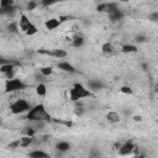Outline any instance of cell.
I'll use <instances>...</instances> for the list:
<instances>
[{
  "label": "cell",
  "instance_id": "obj_1",
  "mask_svg": "<svg viewBox=\"0 0 158 158\" xmlns=\"http://www.w3.org/2000/svg\"><path fill=\"white\" fill-rule=\"evenodd\" d=\"M68 96H69L70 101L77 102V101H80L83 99L93 96V91L88 86L83 85L81 83H74L73 86L68 90Z\"/></svg>",
  "mask_w": 158,
  "mask_h": 158
},
{
  "label": "cell",
  "instance_id": "obj_2",
  "mask_svg": "<svg viewBox=\"0 0 158 158\" xmlns=\"http://www.w3.org/2000/svg\"><path fill=\"white\" fill-rule=\"evenodd\" d=\"M26 118L32 122H44L51 120V115L47 112L43 104H36L31 107V110L27 112Z\"/></svg>",
  "mask_w": 158,
  "mask_h": 158
},
{
  "label": "cell",
  "instance_id": "obj_3",
  "mask_svg": "<svg viewBox=\"0 0 158 158\" xmlns=\"http://www.w3.org/2000/svg\"><path fill=\"white\" fill-rule=\"evenodd\" d=\"M32 105L30 104L28 100L23 99V98H17L15 100H12L9 105V110L12 115H22V114H27L31 110Z\"/></svg>",
  "mask_w": 158,
  "mask_h": 158
},
{
  "label": "cell",
  "instance_id": "obj_4",
  "mask_svg": "<svg viewBox=\"0 0 158 158\" xmlns=\"http://www.w3.org/2000/svg\"><path fill=\"white\" fill-rule=\"evenodd\" d=\"M23 89H26V84L16 77H14L11 79H6V81H5V91L6 93H17Z\"/></svg>",
  "mask_w": 158,
  "mask_h": 158
},
{
  "label": "cell",
  "instance_id": "obj_5",
  "mask_svg": "<svg viewBox=\"0 0 158 158\" xmlns=\"http://www.w3.org/2000/svg\"><path fill=\"white\" fill-rule=\"evenodd\" d=\"M136 148V144L132 141H126L125 143H122L118 148V154L121 156H128V154H133V151Z\"/></svg>",
  "mask_w": 158,
  "mask_h": 158
},
{
  "label": "cell",
  "instance_id": "obj_6",
  "mask_svg": "<svg viewBox=\"0 0 158 158\" xmlns=\"http://www.w3.org/2000/svg\"><path fill=\"white\" fill-rule=\"evenodd\" d=\"M62 20H60V17H49V19H47L46 21H44V27H46V30H48V31H54V30H57L60 25H62Z\"/></svg>",
  "mask_w": 158,
  "mask_h": 158
},
{
  "label": "cell",
  "instance_id": "obj_7",
  "mask_svg": "<svg viewBox=\"0 0 158 158\" xmlns=\"http://www.w3.org/2000/svg\"><path fill=\"white\" fill-rule=\"evenodd\" d=\"M40 52L43 53V54L51 56V57H53V58H57V59H64V58L68 56L67 51L59 49V48H56V49H52V51H40Z\"/></svg>",
  "mask_w": 158,
  "mask_h": 158
},
{
  "label": "cell",
  "instance_id": "obj_8",
  "mask_svg": "<svg viewBox=\"0 0 158 158\" xmlns=\"http://www.w3.org/2000/svg\"><path fill=\"white\" fill-rule=\"evenodd\" d=\"M17 22H19V28H20V31H22L23 33L26 32V30L28 28V26L32 23V21L27 17L26 14H21L20 17H19V20H17Z\"/></svg>",
  "mask_w": 158,
  "mask_h": 158
},
{
  "label": "cell",
  "instance_id": "obj_9",
  "mask_svg": "<svg viewBox=\"0 0 158 158\" xmlns=\"http://www.w3.org/2000/svg\"><path fill=\"white\" fill-rule=\"evenodd\" d=\"M57 68L59 70H63V72H67V73H74L75 72V68L68 60H59L57 63Z\"/></svg>",
  "mask_w": 158,
  "mask_h": 158
},
{
  "label": "cell",
  "instance_id": "obj_10",
  "mask_svg": "<svg viewBox=\"0 0 158 158\" xmlns=\"http://www.w3.org/2000/svg\"><path fill=\"white\" fill-rule=\"evenodd\" d=\"M33 138H35V137L22 135V137L19 139V144H20V147H22V148H27V147H30V146L32 144V142H33Z\"/></svg>",
  "mask_w": 158,
  "mask_h": 158
},
{
  "label": "cell",
  "instance_id": "obj_11",
  "mask_svg": "<svg viewBox=\"0 0 158 158\" xmlns=\"http://www.w3.org/2000/svg\"><path fill=\"white\" fill-rule=\"evenodd\" d=\"M35 94L37 96H41V98L46 96L47 95V86H46V84L44 83H38L35 86Z\"/></svg>",
  "mask_w": 158,
  "mask_h": 158
},
{
  "label": "cell",
  "instance_id": "obj_12",
  "mask_svg": "<svg viewBox=\"0 0 158 158\" xmlns=\"http://www.w3.org/2000/svg\"><path fill=\"white\" fill-rule=\"evenodd\" d=\"M106 120L110 123H117V122H120L121 116H120V114L117 111H109L107 115H106Z\"/></svg>",
  "mask_w": 158,
  "mask_h": 158
},
{
  "label": "cell",
  "instance_id": "obj_13",
  "mask_svg": "<svg viewBox=\"0 0 158 158\" xmlns=\"http://www.w3.org/2000/svg\"><path fill=\"white\" fill-rule=\"evenodd\" d=\"M101 52H102V53H106V54H110V53L115 52V46H114V43L110 42V41L104 42V43L101 44Z\"/></svg>",
  "mask_w": 158,
  "mask_h": 158
},
{
  "label": "cell",
  "instance_id": "obj_14",
  "mask_svg": "<svg viewBox=\"0 0 158 158\" xmlns=\"http://www.w3.org/2000/svg\"><path fill=\"white\" fill-rule=\"evenodd\" d=\"M48 156L49 154L47 152H44V151H42L40 148H36V149H33V151H31L28 153V157H32V158H46Z\"/></svg>",
  "mask_w": 158,
  "mask_h": 158
},
{
  "label": "cell",
  "instance_id": "obj_15",
  "mask_svg": "<svg viewBox=\"0 0 158 158\" xmlns=\"http://www.w3.org/2000/svg\"><path fill=\"white\" fill-rule=\"evenodd\" d=\"M56 148H57L59 152H67V151H69V148H70V143L67 142V141H59V142L57 143Z\"/></svg>",
  "mask_w": 158,
  "mask_h": 158
},
{
  "label": "cell",
  "instance_id": "obj_16",
  "mask_svg": "<svg viewBox=\"0 0 158 158\" xmlns=\"http://www.w3.org/2000/svg\"><path fill=\"white\" fill-rule=\"evenodd\" d=\"M120 49L123 52V53H136L137 52V47L135 44H123L120 47Z\"/></svg>",
  "mask_w": 158,
  "mask_h": 158
},
{
  "label": "cell",
  "instance_id": "obj_17",
  "mask_svg": "<svg viewBox=\"0 0 158 158\" xmlns=\"http://www.w3.org/2000/svg\"><path fill=\"white\" fill-rule=\"evenodd\" d=\"M40 73H41V75L43 78H47V77H49V75L53 74V67H51V65L42 67V68H40Z\"/></svg>",
  "mask_w": 158,
  "mask_h": 158
},
{
  "label": "cell",
  "instance_id": "obj_18",
  "mask_svg": "<svg viewBox=\"0 0 158 158\" xmlns=\"http://www.w3.org/2000/svg\"><path fill=\"white\" fill-rule=\"evenodd\" d=\"M104 85H102V83L101 81H99V80H90L89 83H88V88L91 90V91H94V90H98V89H101Z\"/></svg>",
  "mask_w": 158,
  "mask_h": 158
},
{
  "label": "cell",
  "instance_id": "obj_19",
  "mask_svg": "<svg viewBox=\"0 0 158 158\" xmlns=\"http://www.w3.org/2000/svg\"><path fill=\"white\" fill-rule=\"evenodd\" d=\"M84 44V38L81 36H77L74 38H72V46L75 47V48H79Z\"/></svg>",
  "mask_w": 158,
  "mask_h": 158
},
{
  "label": "cell",
  "instance_id": "obj_20",
  "mask_svg": "<svg viewBox=\"0 0 158 158\" xmlns=\"http://www.w3.org/2000/svg\"><path fill=\"white\" fill-rule=\"evenodd\" d=\"M38 32V27L32 22L30 26H28V28L26 30V32H25V35H27V36H35L36 33Z\"/></svg>",
  "mask_w": 158,
  "mask_h": 158
},
{
  "label": "cell",
  "instance_id": "obj_21",
  "mask_svg": "<svg viewBox=\"0 0 158 158\" xmlns=\"http://www.w3.org/2000/svg\"><path fill=\"white\" fill-rule=\"evenodd\" d=\"M15 4L14 0H0V7L1 10H5V9H10Z\"/></svg>",
  "mask_w": 158,
  "mask_h": 158
},
{
  "label": "cell",
  "instance_id": "obj_22",
  "mask_svg": "<svg viewBox=\"0 0 158 158\" xmlns=\"http://www.w3.org/2000/svg\"><path fill=\"white\" fill-rule=\"evenodd\" d=\"M62 0H41V5L42 6H46V7H49V6H53L58 2H60Z\"/></svg>",
  "mask_w": 158,
  "mask_h": 158
},
{
  "label": "cell",
  "instance_id": "obj_23",
  "mask_svg": "<svg viewBox=\"0 0 158 158\" xmlns=\"http://www.w3.org/2000/svg\"><path fill=\"white\" fill-rule=\"evenodd\" d=\"M120 93L126 94V95H132L133 94V89L131 86H128V85H122L120 88Z\"/></svg>",
  "mask_w": 158,
  "mask_h": 158
},
{
  "label": "cell",
  "instance_id": "obj_24",
  "mask_svg": "<svg viewBox=\"0 0 158 158\" xmlns=\"http://www.w3.org/2000/svg\"><path fill=\"white\" fill-rule=\"evenodd\" d=\"M149 20H152V21H158V12H153L152 15H149Z\"/></svg>",
  "mask_w": 158,
  "mask_h": 158
},
{
  "label": "cell",
  "instance_id": "obj_25",
  "mask_svg": "<svg viewBox=\"0 0 158 158\" xmlns=\"http://www.w3.org/2000/svg\"><path fill=\"white\" fill-rule=\"evenodd\" d=\"M141 120H142V117H141V116H133V121H136V122H137V121H141Z\"/></svg>",
  "mask_w": 158,
  "mask_h": 158
},
{
  "label": "cell",
  "instance_id": "obj_26",
  "mask_svg": "<svg viewBox=\"0 0 158 158\" xmlns=\"http://www.w3.org/2000/svg\"><path fill=\"white\" fill-rule=\"evenodd\" d=\"M121 2H130V1H132V0H120Z\"/></svg>",
  "mask_w": 158,
  "mask_h": 158
},
{
  "label": "cell",
  "instance_id": "obj_27",
  "mask_svg": "<svg viewBox=\"0 0 158 158\" xmlns=\"http://www.w3.org/2000/svg\"><path fill=\"white\" fill-rule=\"evenodd\" d=\"M156 90L158 91V81H157V84H156Z\"/></svg>",
  "mask_w": 158,
  "mask_h": 158
}]
</instances>
